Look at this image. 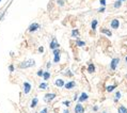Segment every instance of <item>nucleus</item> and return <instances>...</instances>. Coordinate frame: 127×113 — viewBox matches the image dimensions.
Wrapping results in <instances>:
<instances>
[{
	"mask_svg": "<svg viewBox=\"0 0 127 113\" xmlns=\"http://www.w3.org/2000/svg\"><path fill=\"white\" fill-rule=\"evenodd\" d=\"M33 65H35V61L33 59H29L27 61H24L19 64V68H29V67H32Z\"/></svg>",
	"mask_w": 127,
	"mask_h": 113,
	"instance_id": "nucleus-1",
	"label": "nucleus"
},
{
	"mask_svg": "<svg viewBox=\"0 0 127 113\" xmlns=\"http://www.w3.org/2000/svg\"><path fill=\"white\" fill-rule=\"evenodd\" d=\"M55 98H56V94H55V93H47V94L44 96V99H45V101H46V102L52 101Z\"/></svg>",
	"mask_w": 127,
	"mask_h": 113,
	"instance_id": "nucleus-2",
	"label": "nucleus"
},
{
	"mask_svg": "<svg viewBox=\"0 0 127 113\" xmlns=\"http://www.w3.org/2000/svg\"><path fill=\"white\" fill-rule=\"evenodd\" d=\"M119 63H120V59H112V61H111V63H110V69L111 70H114V69L118 67V65H119Z\"/></svg>",
	"mask_w": 127,
	"mask_h": 113,
	"instance_id": "nucleus-3",
	"label": "nucleus"
},
{
	"mask_svg": "<svg viewBox=\"0 0 127 113\" xmlns=\"http://www.w3.org/2000/svg\"><path fill=\"white\" fill-rule=\"evenodd\" d=\"M31 91V84L29 82H24V93L25 94H29Z\"/></svg>",
	"mask_w": 127,
	"mask_h": 113,
	"instance_id": "nucleus-4",
	"label": "nucleus"
},
{
	"mask_svg": "<svg viewBox=\"0 0 127 113\" xmlns=\"http://www.w3.org/2000/svg\"><path fill=\"white\" fill-rule=\"evenodd\" d=\"M49 47H50V49L55 50V49H58L59 47H60V45H59V43L57 42V39H53L52 41H51V43H50V45H49Z\"/></svg>",
	"mask_w": 127,
	"mask_h": 113,
	"instance_id": "nucleus-5",
	"label": "nucleus"
},
{
	"mask_svg": "<svg viewBox=\"0 0 127 113\" xmlns=\"http://www.w3.org/2000/svg\"><path fill=\"white\" fill-rule=\"evenodd\" d=\"M37 29H40V25L37 23H33L29 27V32H35Z\"/></svg>",
	"mask_w": 127,
	"mask_h": 113,
	"instance_id": "nucleus-6",
	"label": "nucleus"
},
{
	"mask_svg": "<svg viewBox=\"0 0 127 113\" xmlns=\"http://www.w3.org/2000/svg\"><path fill=\"white\" fill-rule=\"evenodd\" d=\"M75 113H83L84 112V108L81 104H77V106L75 107Z\"/></svg>",
	"mask_w": 127,
	"mask_h": 113,
	"instance_id": "nucleus-7",
	"label": "nucleus"
},
{
	"mask_svg": "<svg viewBox=\"0 0 127 113\" xmlns=\"http://www.w3.org/2000/svg\"><path fill=\"white\" fill-rule=\"evenodd\" d=\"M110 25H111V28H112V29H118V28L120 27V21H119L118 19H112Z\"/></svg>",
	"mask_w": 127,
	"mask_h": 113,
	"instance_id": "nucleus-8",
	"label": "nucleus"
},
{
	"mask_svg": "<svg viewBox=\"0 0 127 113\" xmlns=\"http://www.w3.org/2000/svg\"><path fill=\"white\" fill-rule=\"evenodd\" d=\"M75 86H76L75 81H69V82H66V83L64 84V88L66 89V90H69V89L75 88Z\"/></svg>",
	"mask_w": 127,
	"mask_h": 113,
	"instance_id": "nucleus-9",
	"label": "nucleus"
},
{
	"mask_svg": "<svg viewBox=\"0 0 127 113\" xmlns=\"http://www.w3.org/2000/svg\"><path fill=\"white\" fill-rule=\"evenodd\" d=\"M88 98H89V95L87 94V93H81V95H80V97H79L78 100L80 102H82V101H86Z\"/></svg>",
	"mask_w": 127,
	"mask_h": 113,
	"instance_id": "nucleus-10",
	"label": "nucleus"
},
{
	"mask_svg": "<svg viewBox=\"0 0 127 113\" xmlns=\"http://www.w3.org/2000/svg\"><path fill=\"white\" fill-rule=\"evenodd\" d=\"M55 84L58 86V88H62V86H64L65 82L62 80V79H57V80H56V82H55Z\"/></svg>",
	"mask_w": 127,
	"mask_h": 113,
	"instance_id": "nucleus-11",
	"label": "nucleus"
},
{
	"mask_svg": "<svg viewBox=\"0 0 127 113\" xmlns=\"http://www.w3.org/2000/svg\"><path fill=\"white\" fill-rule=\"evenodd\" d=\"M100 32L104 33V34H106L107 36H112V32H111V31L109 30V29H106V28H102Z\"/></svg>",
	"mask_w": 127,
	"mask_h": 113,
	"instance_id": "nucleus-12",
	"label": "nucleus"
},
{
	"mask_svg": "<svg viewBox=\"0 0 127 113\" xmlns=\"http://www.w3.org/2000/svg\"><path fill=\"white\" fill-rule=\"evenodd\" d=\"M95 72V66L94 64H92V63H90L88 66V73H90V74H93V73Z\"/></svg>",
	"mask_w": 127,
	"mask_h": 113,
	"instance_id": "nucleus-13",
	"label": "nucleus"
},
{
	"mask_svg": "<svg viewBox=\"0 0 127 113\" xmlns=\"http://www.w3.org/2000/svg\"><path fill=\"white\" fill-rule=\"evenodd\" d=\"M37 102H39V99H37L36 97H35V98H33L32 101H31L30 108H35V107H36V105H37Z\"/></svg>",
	"mask_w": 127,
	"mask_h": 113,
	"instance_id": "nucleus-14",
	"label": "nucleus"
},
{
	"mask_svg": "<svg viewBox=\"0 0 127 113\" xmlns=\"http://www.w3.org/2000/svg\"><path fill=\"white\" fill-rule=\"evenodd\" d=\"M118 112L119 113H127V109L124 106H120L118 109Z\"/></svg>",
	"mask_w": 127,
	"mask_h": 113,
	"instance_id": "nucleus-15",
	"label": "nucleus"
},
{
	"mask_svg": "<svg viewBox=\"0 0 127 113\" xmlns=\"http://www.w3.org/2000/svg\"><path fill=\"white\" fill-rule=\"evenodd\" d=\"M76 45L77 46H79V47H82V46L86 45V42H82V41H80L79 39H76Z\"/></svg>",
	"mask_w": 127,
	"mask_h": 113,
	"instance_id": "nucleus-16",
	"label": "nucleus"
},
{
	"mask_svg": "<svg viewBox=\"0 0 127 113\" xmlns=\"http://www.w3.org/2000/svg\"><path fill=\"white\" fill-rule=\"evenodd\" d=\"M97 23H98V21L96 20V19H94V20L92 21V23H91V28H92L93 30H96V27H97Z\"/></svg>",
	"mask_w": 127,
	"mask_h": 113,
	"instance_id": "nucleus-17",
	"label": "nucleus"
},
{
	"mask_svg": "<svg viewBox=\"0 0 127 113\" xmlns=\"http://www.w3.org/2000/svg\"><path fill=\"white\" fill-rule=\"evenodd\" d=\"M43 78H44V80H48V79L50 78V74H49V72H44L43 73Z\"/></svg>",
	"mask_w": 127,
	"mask_h": 113,
	"instance_id": "nucleus-18",
	"label": "nucleus"
},
{
	"mask_svg": "<svg viewBox=\"0 0 127 113\" xmlns=\"http://www.w3.org/2000/svg\"><path fill=\"white\" fill-rule=\"evenodd\" d=\"M72 36L73 37H78L79 36V31L77 30V29H74V30L72 31Z\"/></svg>",
	"mask_w": 127,
	"mask_h": 113,
	"instance_id": "nucleus-19",
	"label": "nucleus"
},
{
	"mask_svg": "<svg viewBox=\"0 0 127 113\" xmlns=\"http://www.w3.org/2000/svg\"><path fill=\"white\" fill-rule=\"evenodd\" d=\"M115 88H116L115 84H114V86H107V88H106V90H107V92H112V91H113Z\"/></svg>",
	"mask_w": 127,
	"mask_h": 113,
	"instance_id": "nucleus-20",
	"label": "nucleus"
},
{
	"mask_svg": "<svg viewBox=\"0 0 127 113\" xmlns=\"http://www.w3.org/2000/svg\"><path fill=\"white\" fill-rule=\"evenodd\" d=\"M120 98H121V93L120 92H116L115 93V98H114V102H118Z\"/></svg>",
	"mask_w": 127,
	"mask_h": 113,
	"instance_id": "nucleus-21",
	"label": "nucleus"
},
{
	"mask_svg": "<svg viewBox=\"0 0 127 113\" xmlns=\"http://www.w3.org/2000/svg\"><path fill=\"white\" fill-rule=\"evenodd\" d=\"M53 62L55 63L60 62V55H55V58H53Z\"/></svg>",
	"mask_w": 127,
	"mask_h": 113,
	"instance_id": "nucleus-22",
	"label": "nucleus"
},
{
	"mask_svg": "<svg viewBox=\"0 0 127 113\" xmlns=\"http://www.w3.org/2000/svg\"><path fill=\"white\" fill-rule=\"evenodd\" d=\"M121 5H122V1H116V2H114V8L115 9H119V8H121Z\"/></svg>",
	"mask_w": 127,
	"mask_h": 113,
	"instance_id": "nucleus-23",
	"label": "nucleus"
},
{
	"mask_svg": "<svg viewBox=\"0 0 127 113\" xmlns=\"http://www.w3.org/2000/svg\"><path fill=\"white\" fill-rule=\"evenodd\" d=\"M47 86H47V83L46 82H43V83H41V84L39 86V88L40 89H47Z\"/></svg>",
	"mask_w": 127,
	"mask_h": 113,
	"instance_id": "nucleus-24",
	"label": "nucleus"
},
{
	"mask_svg": "<svg viewBox=\"0 0 127 113\" xmlns=\"http://www.w3.org/2000/svg\"><path fill=\"white\" fill-rule=\"evenodd\" d=\"M60 55V48L55 49V50H53V55Z\"/></svg>",
	"mask_w": 127,
	"mask_h": 113,
	"instance_id": "nucleus-25",
	"label": "nucleus"
},
{
	"mask_svg": "<svg viewBox=\"0 0 127 113\" xmlns=\"http://www.w3.org/2000/svg\"><path fill=\"white\" fill-rule=\"evenodd\" d=\"M57 3H58L59 5H64V0H58Z\"/></svg>",
	"mask_w": 127,
	"mask_h": 113,
	"instance_id": "nucleus-26",
	"label": "nucleus"
},
{
	"mask_svg": "<svg viewBox=\"0 0 127 113\" xmlns=\"http://www.w3.org/2000/svg\"><path fill=\"white\" fill-rule=\"evenodd\" d=\"M63 105L66 106V107H69L71 106V101H63Z\"/></svg>",
	"mask_w": 127,
	"mask_h": 113,
	"instance_id": "nucleus-27",
	"label": "nucleus"
},
{
	"mask_svg": "<svg viewBox=\"0 0 127 113\" xmlns=\"http://www.w3.org/2000/svg\"><path fill=\"white\" fill-rule=\"evenodd\" d=\"M39 52H40V53H42V52H44V47H43V46L39 47Z\"/></svg>",
	"mask_w": 127,
	"mask_h": 113,
	"instance_id": "nucleus-28",
	"label": "nucleus"
},
{
	"mask_svg": "<svg viewBox=\"0 0 127 113\" xmlns=\"http://www.w3.org/2000/svg\"><path fill=\"white\" fill-rule=\"evenodd\" d=\"M99 2H100V4H102L103 7H106V0H100Z\"/></svg>",
	"mask_w": 127,
	"mask_h": 113,
	"instance_id": "nucleus-29",
	"label": "nucleus"
},
{
	"mask_svg": "<svg viewBox=\"0 0 127 113\" xmlns=\"http://www.w3.org/2000/svg\"><path fill=\"white\" fill-rule=\"evenodd\" d=\"M43 70H39V72H37V76L39 77H43Z\"/></svg>",
	"mask_w": 127,
	"mask_h": 113,
	"instance_id": "nucleus-30",
	"label": "nucleus"
},
{
	"mask_svg": "<svg viewBox=\"0 0 127 113\" xmlns=\"http://www.w3.org/2000/svg\"><path fill=\"white\" fill-rule=\"evenodd\" d=\"M40 113H48V109H47V108H44Z\"/></svg>",
	"mask_w": 127,
	"mask_h": 113,
	"instance_id": "nucleus-31",
	"label": "nucleus"
},
{
	"mask_svg": "<svg viewBox=\"0 0 127 113\" xmlns=\"http://www.w3.org/2000/svg\"><path fill=\"white\" fill-rule=\"evenodd\" d=\"M9 69H10V72H11V73H13L14 72V66H13V65H10Z\"/></svg>",
	"mask_w": 127,
	"mask_h": 113,
	"instance_id": "nucleus-32",
	"label": "nucleus"
},
{
	"mask_svg": "<svg viewBox=\"0 0 127 113\" xmlns=\"http://www.w3.org/2000/svg\"><path fill=\"white\" fill-rule=\"evenodd\" d=\"M65 75H66V76H73V74H72V72H71V70H67Z\"/></svg>",
	"mask_w": 127,
	"mask_h": 113,
	"instance_id": "nucleus-33",
	"label": "nucleus"
},
{
	"mask_svg": "<svg viewBox=\"0 0 127 113\" xmlns=\"http://www.w3.org/2000/svg\"><path fill=\"white\" fill-rule=\"evenodd\" d=\"M104 11H105V7L100 8V9H98V12H99V13H102V12H104Z\"/></svg>",
	"mask_w": 127,
	"mask_h": 113,
	"instance_id": "nucleus-34",
	"label": "nucleus"
},
{
	"mask_svg": "<svg viewBox=\"0 0 127 113\" xmlns=\"http://www.w3.org/2000/svg\"><path fill=\"white\" fill-rule=\"evenodd\" d=\"M97 110H98V107H97V106L93 107V111H97Z\"/></svg>",
	"mask_w": 127,
	"mask_h": 113,
	"instance_id": "nucleus-35",
	"label": "nucleus"
},
{
	"mask_svg": "<svg viewBox=\"0 0 127 113\" xmlns=\"http://www.w3.org/2000/svg\"><path fill=\"white\" fill-rule=\"evenodd\" d=\"M50 66H51V63L48 62V63H47V68H50Z\"/></svg>",
	"mask_w": 127,
	"mask_h": 113,
	"instance_id": "nucleus-36",
	"label": "nucleus"
},
{
	"mask_svg": "<svg viewBox=\"0 0 127 113\" xmlns=\"http://www.w3.org/2000/svg\"><path fill=\"white\" fill-rule=\"evenodd\" d=\"M63 113H69V110L68 109H65V110L63 111Z\"/></svg>",
	"mask_w": 127,
	"mask_h": 113,
	"instance_id": "nucleus-37",
	"label": "nucleus"
},
{
	"mask_svg": "<svg viewBox=\"0 0 127 113\" xmlns=\"http://www.w3.org/2000/svg\"><path fill=\"white\" fill-rule=\"evenodd\" d=\"M125 60H126V63H127V57H126V58H125Z\"/></svg>",
	"mask_w": 127,
	"mask_h": 113,
	"instance_id": "nucleus-38",
	"label": "nucleus"
},
{
	"mask_svg": "<svg viewBox=\"0 0 127 113\" xmlns=\"http://www.w3.org/2000/svg\"><path fill=\"white\" fill-rule=\"evenodd\" d=\"M119 1H125V0H119Z\"/></svg>",
	"mask_w": 127,
	"mask_h": 113,
	"instance_id": "nucleus-39",
	"label": "nucleus"
},
{
	"mask_svg": "<svg viewBox=\"0 0 127 113\" xmlns=\"http://www.w3.org/2000/svg\"><path fill=\"white\" fill-rule=\"evenodd\" d=\"M104 113H107V112H104Z\"/></svg>",
	"mask_w": 127,
	"mask_h": 113,
	"instance_id": "nucleus-40",
	"label": "nucleus"
},
{
	"mask_svg": "<svg viewBox=\"0 0 127 113\" xmlns=\"http://www.w3.org/2000/svg\"><path fill=\"white\" fill-rule=\"evenodd\" d=\"M0 2H1V0H0Z\"/></svg>",
	"mask_w": 127,
	"mask_h": 113,
	"instance_id": "nucleus-41",
	"label": "nucleus"
}]
</instances>
